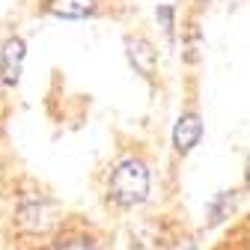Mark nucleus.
Returning <instances> with one entry per match:
<instances>
[{
  "label": "nucleus",
  "mask_w": 250,
  "mask_h": 250,
  "mask_svg": "<svg viewBox=\"0 0 250 250\" xmlns=\"http://www.w3.org/2000/svg\"><path fill=\"white\" fill-rule=\"evenodd\" d=\"M107 194L119 206H137V203H143L149 197V170H146V164L137 161V158L119 161L116 170L110 173Z\"/></svg>",
  "instance_id": "f257e3e1"
},
{
  "label": "nucleus",
  "mask_w": 250,
  "mask_h": 250,
  "mask_svg": "<svg viewBox=\"0 0 250 250\" xmlns=\"http://www.w3.org/2000/svg\"><path fill=\"white\" fill-rule=\"evenodd\" d=\"M24 39L12 36L3 51H0V78H3L6 86H15L21 81V66H24Z\"/></svg>",
  "instance_id": "f03ea898"
},
{
  "label": "nucleus",
  "mask_w": 250,
  "mask_h": 250,
  "mask_svg": "<svg viewBox=\"0 0 250 250\" xmlns=\"http://www.w3.org/2000/svg\"><path fill=\"white\" fill-rule=\"evenodd\" d=\"M203 134V122L197 113H182L179 122H176V128H173V146L179 152H188V149H194L197 140Z\"/></svg>",
  "instance_id": "7ed1b4c3"
},
{
  "label": "nucleus",
  "mask_w": 250,
  "mask_h": 250,
  "mask_svg": "<svg viewBox=\"0 0 250 250\" xmlns=\"http://www.w3.org/2000/svg\"><path fill=\"white\" fill-rule=\"evenodd\" d=\"M125 48H128V60L131 66L143 75V78H152L155 75V66H158V54H155V48L146 42V39H128L125 42Z\"/></svg>",
  "instance_id": "20e7f679"
},
{
  "label": "nucleus",
  "mask_w": 250,
  "mask_h": 250,
  "mask_svg": "<svg viewBox=\"0 0 250 250\" xmlns=\"http://www.w3.org/2000/svg\"><path fill=\"white\" fill-rule=\"evenodd\" d=\"M45 9L57 18L66 21H78L96 12V0H45Z\"/></svg>",
  "instance_id": "39448f33"
},
{
  "label": "nucleus",
  "mask_w": 250,
  "mask_h": 250,
  "mask_svg": "<svg viewBox=\"0 0 250 250\" xmlns=\"http://www.w3.org/2000/svg\"><path fill=\"white\" fill-rule=\"evenodd\" d=\"M18 224L30 232H45L51 227V214L45 203H24L18 208Z\"/></svg>",
  "instance_id": "423d86ee"
},
{
  "label": "nucleus",
  "mask_w": 250,
  "mask_h": 250,
  "mask_svg": "<svg viewBox=\"0 0 250 250\" xmlns=\"http://www.w3.org/2000/svg\"><path fill=\"white\" fill-rule=\"evenodd\" d=\"M57 250H96V244H92L89 238H69V241H62Z\"/></svg>",
  "instance_id": "0eeeda50"
},
{
  "label": "nucleus",
  "mask_w": 250,
  "mask_h": 250,
  "mask_svg": "<svg viewBox=\"0 0 250 250\" xmlns=\"http://www.w3.org/2000/svg\"><path fill=\"white\" fill-rule=\"evenodd\" d=\"M158 18H161V24H164L167 33H173V9H170V6H161V9H158Z\"/></svg>",
  "instance_id": "6e6552de"
},
{
  "label": "nucleus",
  "mask_w": 250,
  "mask_h": 250,
  "mask_svg": "<svg viewBox=\"0 0 250 250\" xmlns=\"http://www.w3.org/2000/svg\"><path fill=\"white\" fill-rule=\"evenodd\" d=\"M247 179H250V161H247Z\"/></svg>",
  "instance_id": "1a4fd4ad"
}]
</instances>
